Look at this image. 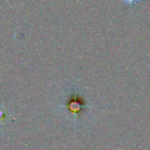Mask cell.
Returning a JSON list of instances; mask_svg holds the SVG:
<instances>
[{"instance_id": "cell-1", "label": "cell", "mask_w": 150, "mask_h": 150, "mask_svg": "<svg viewBox=\"0 0 150 150\" xmlns=\"http://www.w3.org/2000/svg\"><path fill=\"white\" fill-rule=\"evenodd\" d=\"M125 4H127V5H134V4H137L139 3L141 0H121Z\"/></svg>"}]
</instances>
